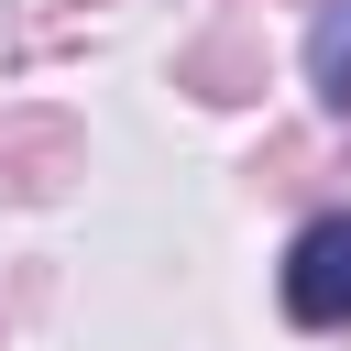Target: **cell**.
<instances>
[{
    "mask_svg": "<svg viewBox=\"0 0 351 351\" xmlns=\"http://www.w3.org/2000/svg\"><path fill=\"white\" fill-rule=\"evenodd\" d=\"M307 88H318L329 110H351V0L318 11V33H307Z\"/></svg>",
    "mask_w": 351,
    "mask_h": 351,
    "instance_id": "7a4b0ae2",
    "label": "cell"
},
{
    "mask_svg": "<svg viewBox=\"0 0 351 351\" xmlns=\"http://www.w3.org/2000/svg\"><path fill=\"white\" fill-rule=\"evenodd\" d=\"M285 318L296 329H351V208H318L296 241H285Z\"/></svg>",
    "mask_w": 351,
    "mask_h": 351,
    "instance_id": "6da1fadb",
    "label": "cell"
}]
</instances>
